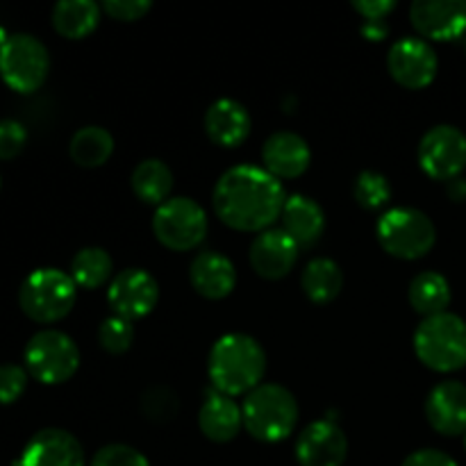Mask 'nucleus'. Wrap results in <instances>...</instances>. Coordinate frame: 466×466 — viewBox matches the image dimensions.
<instances>
[{
	"label": "nucleus",
	"instance_id": "nucleus-1",
	"mask_svg": "<svg viewBox=\"0 0 466 466\" xmlns=\"http://www.w3.org/2000/svg\"><path fill=\"white\" fill-rule=\"evenodd\" d=\"M285 189L267 168L253 164L232 167L218 177L214 209L228 228L239 232H264L285 208Z\"/></svg>",
	"mask_w": 466,
	"mask_h": 466
},
{
	"label": "nucleus",
	"instance_id": "nucleus-2",
	"mask_svg": "<svg viewBox=\"0 0 466 466\" xmlns=\"http://www.w3.org/2000/svg\"><path fill=\"white\" fill-rule=\"evenodd\" d=\"M209 380L223 396H248L262 385L267 373V353L258 339L241 332L223 335L209 350Z\"/></svg>",
	"mask_w": 466,
	"mask_h": 466
},
{
	"label": "nucleus",
	"instance_id": "nucleus-3",
	"mask_svg": "<svg viewBox=\"0 0 466 466\" xmlns=\"http://www.w3.org/2000/svg\"><path fill=\"white\" fill-rule=\"evenodd\" d=\"M244 428L264 444L285 441L299 421V403L294 394L276 382H264L250 391L241 408Z\"/></svg>",
	"mask_w": 466,
	"mask_h": 466
},
{
	"label": "nucleus",
	"instance_id": "nucleus-4",
	"mask_svg": "<svg viewBox=\"0 0 466 466\" xmlns=\"http://www.w3.org/2000/svg\"><path fill=\"white\" fill-rule=\"evenodd\" d=\"M414 353L437 373H453L466 367V321L458 314L441 312L423 319L414 332Z\"/></svg>",
	"mask_w": 466,
	"mask_h": 466
},
{
	"label": "nucleus",
	"instance_id": "nucleus-5",
	"mask_svg": "<svg viewBox=\"0 0 466 466\" xmlns=\"http://www.w3.org/2000/svg\"><path fill=\"white\" fill-rule=\"evenodd\" d=\"M76 287L73 278L59 268H36L21 285L18 303L32 321H62L76 305Z\"/></svg>",
	"mask_w": 466,
	"mask_h": 466
},
{
	"label": "nucleus",
	"instance_id": "nucleus-6",
	"mask_svg": "<svg viewBox=\"0 0 466 466\" xmlns=\"http://www.w3.org/2000/svg\"><path fill=\"white\" fill-rule=\"evenodd\" d=\"M376 235L391 258L419 259L435 246L437 228L421 209L394 208L382 214Z\"/></svg>",
	"mask_w": 466,
	"mask_h": 466
},
{
	"label": "nucleus",
	"instance_id": "nucleus-7",
	"mask_svg": "<svg viewBox=\"0 0 466 466\" xmlns=\"http://www.w3.org/2000/svg\"><path fill=\"white\" fill-rule=\"evenodd\" d=\"M25 367L44 385H62L76 376L80 350L76 341L59 330H41L27 341Z\"/></svg>",
	"mask_w": 466,
	"mask_h": 466
},
{
	"label": "nucleus",
	"instance_id": "nucleus-8",
	"mask_svg": "<svg viewBox=\"0 0 466 466\" xmlns=\"http://www.w3.org/2000/svg\"><path fill=\"white\" fill-rule=\"evenodd\" d=\"M50 57L46 46L32 35H12L0 48V77L9 89L32 94L46 82Z\"/></svg>",
	"mask_w": 466,
	"mask_h": 466
},
{
	"label": "nucleus",
	"instance_id": "nucleus-9",
	"mask_svg": "<svg viewBox=\"0 0 466 466\" xmlns=\"http://www.w3.org/2000/svg\"><path fill=\"white\" fill-rule=\"evenodd\" d=\"M208 214L196 200L176 196L155 209L153 232L171 250H194L208 235Z\"/></svg>",
	"mask_w": 466,
	"mask_h": 466
},
{
	"label": "nucleus",
	"instance_id": "nucleus-10",
	"mask_svg": "<svg viewBox=\"0 0 466 466\" xmlns=\"http://www.w3.org/2000/svg\"><path fill=\"white\" fill-rule=\"evenodd\" d=\"M419 164L432 180L451 182L466 168V135L455 126H435L419 144Z\"/></svg>",
	"mask_w": 466,
	"mask_h": 466
},
{
	"label": "nucleus",
	"instance_id": "nucleus-11",
	"mask_svg": "<svg viewBox=\"0 0 466 466\" xmlns=\"http://www.w3.org/2000/svg\"><path fill=\"white\" fill-rule=\"evenodd\" d=\"M387 68L390 76L405 89H423L435 80L440 59L426 39L405 36L391 46L387 55Z\"/></svg>",
	"mask_w": 466,
	"mask_h": 466
},
{
	"label": "nucleus",
	"instance_id": "nucleus-12",
	"mask_svg": "<svg viewBox=\"0 0 466 466\" xmlns=\"http://www.w3.org/2000/svg\"><path fill=\"white\" fill-rule=\"evenodd\" d=\"M107 300L116 317L137 321L155 309L159 300V285L144 268H126L109 282Z\"/></svg>",
	"mask_w": 466,
	"mask_h": 466
},
{
	"label": "nucleus",
	"instance_id": "nucleus-13",
	"mask_svg": "<svg viewBox=\"0 0 466 466\" xmlns=\"http://www.w3.org/2000/svg\"><path fill=\"white\" fill-rule=\"evenodd\" d=\"M410 21L426 39H460L466 36V0H414Z\"/></svg>",
	"mask_w": 466,
	"mask_h": 466
},
{
	"label": "nucleus",
	"instance_id": "nucleus-14",
	"mask_svg": "<svg viewBox=\"0 0 466 466\" xmlns=\"http://www.w3.org/2000/svg\"><path fill=\"white\" fill-rule=\"evenodd\" d=\"M346 455L349 440L330 419L309 423L296 440V460L300 466H341Z\"/></svg>",
	"mask_w": 466,
	"mask_h": 466
},
{
	"label": "nucleus",
	"instance_id": "nucleus-15",
	"mask_svg": "<svg viewBox=\"0 0 466 466\" xmlns=\"http://www.w3.org/2000/svg\"><path fill=\"white\" fill-rule=\"evenodd\" d=\"M300 246L282 228L259 232L250 244V264L264 280H282L299 262Z\"/></svg>",
	"mask_w": 466,
	"mask_h": 466
},
{
	"label": "nucleus",
	"instance_id": "nucleus-16",
	"mask_svg": "<svg viewBox=\"0 0 466 466\" xmlns=\"http://www.w3.org/2000/svg\"><path fill=\"white\" fill-rule=\"evenodd\" d=\"M18 466H85V451L71 432L46 428L27 441Z\"/></svg>",
	"mask_w": 466,
	"mask_h": 466
},
{
	"label": "nucleus",
	"instance_id": "nucleus-17",
	"mask_svg": "<svg viewBox=\"0 0 466 466\" xmlns=\"http://www.w3.org/2000/svg\"><path fill=\"white\" fill-rule=\"evenodd\" d=\"M426 419L440 435H466V385L444 380L428 394Z\"/></svg>",
	"mask_w": 466,
	"mask_h": 466
},
{
	"label": "nucleus",
	"instance_id": "nucleus-18",
	"mask_svg": "<svg viewBox=\"0 0 466 466\" xmlns=\"http://www.w3.org/2000/svg\"><path fill=\"white\" fill-rule=\"evenodd\" d=\"M262 162L278 180H294L308 171L312 153L308 141L296 132H276L264 141Z\"/></svg>",
	"mask_w": 466,
	"mask_h": 466
},
{
	"label": "nucleus",
	"instance_id": "nucleus-19",
	"mask_svg": "<svg viewBox=\"0 0 466 466\" xmlns=\"http://www.w3.org/2000/svg\"><path fill=\"white\" fill-rule=\"evenodd\" d=\"M250 126L253 123L248 109L235 98H218L205 112V132L214 144L223 148L244 144L250 135Z\"/></svg>",
	"mask_w": 466,
	"mask_h": 466
},
{
	"label": "nucleus",
	"instance_id": "nucleus-20",
	"mask_svg": "<svg viewBox=\"0 0 466 466\" xmlns=\"http://www.w3.org/2000/svg\"><path fill=\"white\" fill-rule=\"evenodd\" d=\"M191 287L198 291V296L208 300H221L235 291L237 271L235 264L223 253H208L196 255L189 267Z\"/></svg>",
	"mask_w": 466,
	"mask_h": 466
},
{
	"label": "nucleus",
	"instance_id": "nucleus-21",
	"mask_svg": "<svg viewBox=\"0 0 466 466\" xmlns=\"http://www.w3.org/2000/svg\"><path fill=\"white\" fill-rule=\"evenodd\" d=\"M282 230L300 246V248H309L321 239L323 230H326V214H323L321 205L317 200L308 198V196L294 194L285 200V208L280 214Z\"/></svg>",
	"mask_w": 466,
	"mask_h": 466
},
{
	"label": "nucleus",
	"instance_id": "nucleus-22",
	"mask_svg": "<svg viewBox=\"0 0 466 466\" xmlns=\"http://www.w3.org/2000/svg\"><path fill=\"white\" fill-rule=\"evenodd\" d=\"M198 426L200 432L208 437L209 441L217 444H228L239 435L241 426H244V417H241V408L223 394L208 396L198 412Z\"/></svg>",
	"mask_w": 466,
	"mask_h": 466
},
{
	"label": "nucleus",
	"instance_id": "nucleus-23",
	"mask_svg": "<svg viewBox=\"0 0 466 466\" xmlns=\"http://www.w3.org/2000/svg\"><path fill=\"white\" fill-rule=\"evenodd\" d=\"M300 285H303L305 296L312 303H332L344 289V271H341L335 259L317 258L303 268Z\"/></svg>",
	"mask_w": 466,
	"mask_h": 466
},
{
	"label": "nucleus",
	"instance_id": "nucleus-24",
	"mask_svg": "<svg viewBox=\"0 0 466 466\" xmlns=\"http://www.w3.org/2000/svg\"><path fill=\"white\" fill-rule=\"evenodd\" d=\"M132 191L146 205L167 203L173 191V173L162 159H144L137 164L130 177Z\"/></svg>",
	"mask_w": 466,
	"mask_h": 466
},
{
	"label": "nucleus",
	"instance_id": "nucleus-25",
	"mask_svg": "<svg viewBox=\"0 0 466 466\" xmlns=\"http://www.w3.org/2000/svg\"><path fill=\"white\" fill-rule=\"evenodd\" d=\"M100 7L94 0H62L53 9V25L66 39H85L98 27Z\"/></svg>",
	"mask_w": 466,
	"mask_h": 466
},
{
	"label": "nucleus",
	"instance_id": "nucleus-26",
	"mask_svg": "<svg viewBox=\"0 0 466 466\" xmlns=\"http://www.w3.org/2000/svg\"><path fill=\"white\" fill-rule=\"evenodd\" d=\"M408 299L414 312L423 314L426 319L435 317L446 312L451 305V285L441 273L423 271L410 282Z\"/></svg>",
	"mask_w": 466,
	"mask_h": 466
},
{
	"label": "nucleus",
	"instance_id": "nucleus-27",
	"mask_svg": "<svg viewBox=\"0 0 466 466\" xmlns=\"http://www.w3.org/2000/svg\"><path fill=\"white\" fill-rule=\"evenodd\" d=\"M71 159L82 168H98L112 157L114 137L100 126H86L73 135L68 146Z\"/></svg>",
	"mask_w": 466,
	"mask_h": 466
},
{
	"label": "nucleus",
	"instance_id": "nucleus-28",
	"mask_svg": "<svg viewBox=\"0 0 466 466\" xmlns=\"http://www.w3.org/2000/svg\"><path fill=\"white\" fill-rule=\"evenodd\" d=\"M112 258L98 246L82 248L71 262V278L82 289H100L112 278Z\"/></svg>",
	"mask_w": 466,
	"mask_h": 466
},
{
	"label": "nucleus",
	"instance_id": "nucleus-29",
	"mask_svg": "<svg viewBox=\"0 0 466 466\" xmlns=\"http://www.w3.org/2000/svg\"><path fill=\"white\" fill-rule=\"evenodd\" d=\"M141 412L153 423H171L180 412V399L171 387H148L141 396Z\"/></svg>",
	"mask_w": 466,
	"mask_h": 466
},
{
	"label": "nucleus",
	"instance_id": "nucleus-30",
	"mask_svg": "<svg viewBox=\"0 0 466 466\" xmlns=\"http://www.w3.org/2000/svg\"><path fill=\"white\" fill-rule=\"evenodd\" d=\"M353 196L358 200L360 208L376 212V209L385 208L391 198V187L382 173L378 171H362L355 180Z\"/></svg>",
	"mask_w": 466,
	"mask_h": 466
},
{
	"label": "nucleus",
	"instance_id": "nucleus-31",
	"mask_svg": "<svg viewBox=\"0 0 466 466\" xmlns=\"http://www.w3.org/2000/svg\"><path fill=\"white\" fill-rule=\"evenodd\" d=\"M98 341L107 353H126V350H130L132 341H135V326H132V321L121 317L107 319V321L100 323Z\"/></svg>",
	"mask_w": 466,
	"mask_h": 466
},
{
	"label": "nucleus",
	"instance_id": "nucleus-32",
	"mask_svg": "<svg viewBox=\"0 0 466 466\" xmlns=\"http://www.w3.org/2000/svg\"><path fill=\"white\" fill-rule=\"evenodd\" d=\"M91 466H150V462L132 446L109 444L94 455Z\"/></svg>",
	"mask_w": 466,
	"mask_h": 466
},
{
	"label": "nucleus",
	"instance_id": "nucleus-33",
	"mask_svg": "<svg viewBox=\"0 0 466 466\" xmlns=\"http://www.w3.org/2000/svg\"><path fill=\"white\" fill-rule=\"evenodd\" d=\"M27 387L25 369L18 364H0V405L16 403Z\"/></svg>",
	"mask_w": 466,
	"mask_h": 466
},
{
	"label": "nucleus",
	"instance_id": "nucleus-34",
	"mask_svg": "<svg viewBox=\"0 0 466 466\" xmlns=\"http://www.w3.org/2000/svg\"><path fill=\"white\" fill-rule=\"evenodd\" d=\"M27 132L25 127L12 118L0 121V159H14L25 148Z\"/></svg>",
	"mask_w": 466,
	"mask_h": 466
},
{
	"label": "nucleus",
	"instance_id": "nucleus-35",
	"mask_svg": "<svg viewBox=\"0 0 466 466\" xmlns=\"http://www.w3.org/2000/svg\"><path fill=\"white\" fill-rule=\"evenodd\" d=\"M103 9L114 21H139L153 9L150 0H105Z\"/></svg>",
	"mask_w": 466,
	"mask_h": 466
},
{
	"label": "nucleus",
	"instance_id": "nucleus-36",
	"mask_svg": "<svg viewBox=\"0 0 466 466\" xmlns=\"http://www.w3.org/2000/svg\"><path fill=\"white\" fill-rule=\"evenodd\" d=\"M400 466H458V462H455L451 455H446L444 451L421 449L417 451V453L408 455Z\"/></svg>",
	"mask_w": 466,
	"mask_h": 466
},
{
	"label": "nucleus",
	"instance_id": "nucleus-37",
	"mask_svg": "<svg viewBox=\"0 0 466 466\" xmlns=\"http://www.w3.org/2000/svg\"><path fill=\"white\" fill-rule=\"evenodd\" d=\"M394 7V0H355L353 3V9L362 14L364 21H385V16Z\"/></svg>",
	"mask_w": 466,
	"mask_h": 466
},
{
	"label": "nucleus",
	"instance_id": "nucleus-38",
	"mask_svg": "<svg viewBox=\"0 0 466 466\" xmlns=\"http://www.w3.org/2000/svg\"><path fill=\"white\" fill-rule=\"evenodd\" d=\"M390 32V25L387 21H364L362 25V35L367 36L369 41H382Z\"/></svg>",
	"mask_w": 466,
	"mask_h": 466
},
{
	"label": "nucleus",
	"instance_id": "nucleus-39",
	"mask_svg": "<svg viewBox=\"0 0 466 466\" xmlns=\"http://www.w3.org/2000/svg\"><path fill=\"white\" fill-rule=\"evenodd\" d=\"M446 194L453 203H464L466 200V180L462 176L455 177V180L446 182Z\"/></svg>",
	"mask_w": 466,
	"mask_h": 466
},
{
	"label": "nucleus",
	"instance_id": "nucleus-40",
	"mask_svg": "<svg viewBox=\"0 0 466 466\" xmlns=\"http://www.w3.org/2000/svg\"><path fill=\"white\" fill-rule=\"evenodd\" d=\"M7 39H9V36H7V32H5L3 27H0V48H3V46L7 44Z\"/></svg>",
	"mask_w": 466,
	"mask_h": 466
},
{
	"label": "nucleus",
	"instance_id": "nucleus-41",
	"mask_svg": "<svg viewBox=\"0 0 466 466\" xmlns=\"http://www.w3.org/2000/svg\"><path fill=\"white\" fill-rule=\"evenodd\" d=\"M464 50H466V36H464Z\"/></svg>",
	"mask_w": 466,
	"mask_h": 466
},
{
	"label": "nucleus",
	"instance_id": "nucleus-42",
	"mask_svg": "<svg viewBox=\"0 0 466 466\" xmlns=\"http://www.w3.org/2000/svg\"><path fill=\"white\" fill-rule=\"evenodd\" d=\"M464 446H466V435H464Z\"/></svg>",
	"mask_w": 466,
	"mask_h": 466
}]
</instances>
